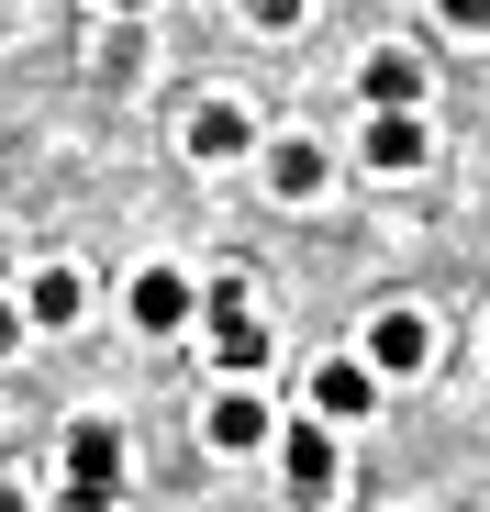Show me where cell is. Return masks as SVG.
<instances>
[{
    "mask_svg": "<svg viewBox=\"0 0 490 512\" xmlns=\"http://www.w3.org/2000/svg\"><path fill=\"white\" fill-rule=\"evenodd\" d=\"M112 468H123V435L90 412V423H67V501H90V512H112Z\"/></svg>",
    "mask_w": 490,
    "mask_h": 512,
    "instance_id": "cell-1",
    "label": "cell"
},
{
    "mask_svg": "<svg viewBox=\"0 0 490 512\" xmlns=\"http://www.w3.org/2000/svg\"><path fill=\"white\" fill-rule=\"evenodd\" d=\"M357 412H379V379H368V357H323V368H312V423L335 435V423H357Z\"/></svg>",
    "mask_w": 490,
    "mask_h": 512,
    "instance_id": "cell-2",
    "label": "cell"
},
{
    "mask_svg": "<svg viewBox=\"0 0 490 512\" xmlns=\"http://www.w3.org/2000/svg\"><path fill=\"white\" fill-rule=\"evenodd\" d=\"M424 357H435V323L424 312H379L368 323V379H413Z\"/></svg>",
    "mask_w": 490,
    "mask_h": 512,
    "instance_id": "cell-3",
    "label": "cell"
},
{
    "mask_svg": "<svg viewBox=\"0 0 490 512\" xmlns=\"http://www.w3.org/2000/svg\"><path fill=\"white\" fill-rule=\"evenodd\" d=\"M201 323H212V357H223V368H245V379L268 368V323L245 312V290H212V312H201Z\"/></svg>",
    "mask_w": 490,
    "mask_h": 512,
    "instance_id": "cell-4",
    "label": "cell"
},
{
    "mask_svg": "<svg viewBox=\"0 0 490 512\" xmlns=\"http://www.w3.org/2000/svg\"><path fill=\"white\" fill-rule=\"evenodd\" d=\"M201 435H212V457H257V446H268V401H257V390H223V401L201 412Z\"/></svg>",
    "mask_w": 490,
    "mask_h": 512,
    "instance_id": "cell-5",
    "label": "cell"
},
{
    "mask_svg": "<svg viewBox=\"0 0 490 512\" xmlns=\"http://www.w3.org/2000/svg\"><path fill=\"white\" fill-rule=\"evenodd\" d=\"M279 468H290V501L312 512L323 490H335V435H323V423H290V446H279Z\"/></svg>",
    "mask_w": 490,
    "mask_h": 512,
    "instance_id": "cell-6",
    "label": "cell"
},
{
    "mask_svg": "<svg viewBox=\"0 0 490 512\" xmlns=\"http://www.w3.org/2000/svg\"><path fill=\"white\" fill-rule=\"evenodd\" d=\"M357 90H368V112H413V101H424V56H401V45H379V56L357 67Z\"/></svg>",
    "mask_w": 490,
    "mask_h": 512,
    "instance_id": "cell-7",
    "label": "cell"
},
{
    "mask_svg": "<svg viewBox=\"0 0 490 512\" xmlns=\"http://www.w3.org/2000/svg\"><path fill=\"white\" fill-rule=\"evenodd\" d=\"M78 312H90V279H78V268H45V279H34V301H23V334H34V323H45V334H67Z\"/></svg>",
    "mask_w": 490,
    "mask_h": 512,
    "instance_id": "cell-8",
    "label": "cell"
},
{
    "mask_svg": "<svg viewBox=\"0 0 490 512\" xmlns=\"http://www.w3.org/2000/svg\"><path fill=\"white\" fill-rule=\"evenodd\" d=\"M134 323H145V334H179V323H190V279H179V268H145V279H134Z\"/></svg>",
    "mask_w": 490,
    "mask_h": 512,
    "instance_id": "cell-9",
    "label": "cell"
},
{
    "mask_svg": "<svg viewBox=\"0 0 490 512\" xmlns=\"http://www.w3.org/2000/svg\"><path fill=\"white\" fill-rule=\"evenodd\" d=\"M268 190H279V201H312V190H323V145H312V134H279V145H268Z\"/></svg>",
    "mask_w": 490,
    "mask_h": 512,
    "instance_id": "cell-10",
    "label": "cell"
},
{
    "mask_svg": "<svg viewBox=\"0 0 490 512\" xmlns=\"http://www.w3.org/2000/svg\"><path fill=\"white\" fill-rule=\"evenodd\" d=\"M357 156H368V167H390V179H401V167H424V123H413V112H379Z\"/></svg>",
    "mask_w": 490,
    "mask_h": 512,
    "instance_id": "cell-11",
    "label": "cell"
},
{
    "mask_svg": "<svg viewBox=\"0 0 490 512\" xmlns=\"http://www.w3.org/2000/svg\"><path fill=\"white\" fill-rule=\"evenodd\" d=\"M245 145H257V134H245V112H234V101H201V112H190V156H212V167H223V156H245Z\"/></svg>",
    "mask_w": 490,
    "mask_h": 512,
    "instance_id": "cell-12",
    "label": "cell"
},
{
    "mask_svg": "<svg viewBox=\"0 0 490 512\" xmlns=\"http://www.w3.org/2000/svg\"><path fill=\"white\" fill-rule=\"evenodd\" d=\"M245 23H268V34H290V23H301V0H245Z\"/></svg>",
    "mask_w": 490,
    "mask_h": 512,
    "instance_id": "cell-13",
    "label": "cell"
},
{
    "mask_svg": "<svg viewBox=\"0 0 490 512\" xmlns=\"http://www.w3.org/2000/svg\"><path fill=\"white\" fill-rule=\"evenodd\" d=\"M446 23H457V34H479V23H490V0H446Z\"/></svg>",
    "mask_w": 490,
    "mask_h": 512,
    "instance_id": "cell-14",
    "label": "cell"
},
{
    "mask_svg": "<svg viewBox=\"0 0 490 512\" xmlns=\"http://www.w3.org/2000/svg\"><path fill=\"white\" fill-rule=\"evenodd\" d=\"M12 346H23V312H12V301H0V357H12Z\"/></svg>",
    "mask_w": 490,
    "mask_h": 512,
    "instance_id": "cell-15",
    "label": "cell"
},
{
    "mask_svg": "<svg viewBox=\"0 0 490 512\" xmlns=\"http://www.w3.org/2000/svg\"><path fill=\"white\" fill-rule=\"evenodd\" d=\"M112 12H156V0H112Z\"/></svg>",
    "mask_w": 490,
    "mask_h": 512,
    "instance_id": "cell-16",
    "label": "cell"
},
{
    "mask_svg": "<svg viewBox=\"0 0 490 512\" xmlns=\"http://www.w3.org/2000/svg\"><path fill=\"white\" fill-rule=\"evenodd\" d=\"M0 512H23V490H0Z\"/></svg>",
    "mask_w": 490,
    "mask_h": 512,
    "instance_id": "cell-17",
    "label": "cell"
}]
</instances>
